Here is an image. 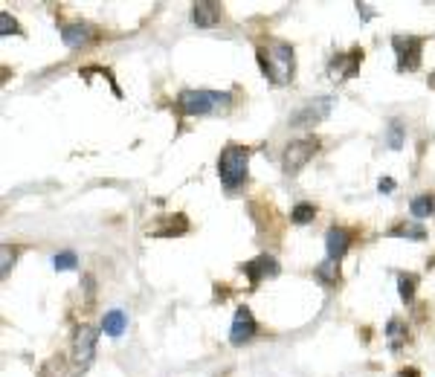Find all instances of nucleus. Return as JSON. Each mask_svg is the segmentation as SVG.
Listing matches in <instances>:
<instances>
[{
	"label": "nucleus",
	"instance_id": "nucleus-1",
	"mask_svg": "<svg viewBox=\"0 0 435 377\" xmlns=\"http://www.w3.org/2000/svg\"><path fill=\"white\" fill-rule=\"evenodd\" d=\"M256 58H259V67H261L264 79L273 87H288L293 81V73H296L293 44H288V41H273V44H267V50L259 47Z\"/></svg>",
	"mask_w": 435,
	"mask_h": 377
},
{
	"label": "nucleus",
	"instance_id": "nucleus-2",
	"mask_svg": "<svg viewBox=\"0 0 435 377\" xmlns=\"http://www.w3.org/2000/svg\"><path fill=\"white\" fill-rule=\"evenodd\" d=\"M232 105V93H221V90H195L186 87L177 96V111L183 116H209L218 111H227Z\"/></svg>",
	"mask_w": 435,
	"mask_h": 377
},
{
	"label": "nucleus",
	"instance_id": "nucleus-3",
	"mask_svg": "<svg viewBox=\"0 0 435 377\" xmlns=\"http://www.w3.org/2000/svg\"><path fill=\"white\" fill-rule=\"evenodd\" d=\"M247 174H250V148L230 142L218 157V177H221L227 192H235L247 183Z\"/></svg>",
	"mask_w": 435,
	"mask_h": 377
},
{
	"label": "nucleus",
	"instance_id": "nucleus-4",
	"mask_svg": "<svg viewBox=\"0 0 435 377\" xmlns=\"http://www.w3.org/2000/svg\"><path fill=\"white\" fill-rule=\"evenodd\" d=\"M320 151V140L317 137H302V140H293L285 145L282 151V169L288 177H296L310 160H314V154Z\"/></svg>",
	"mask_w": 435,
	"mask_h": 377
},
{
	"label": "nucleus",
	"instance_id": "nucleus-5",
	"mask_svg": "<svg viewBox=\"0 0 435 377\" xmlns=\"http://www.w3.org/2000/svg\"><path fill=\"white\" fill-rule=\"evenodd\" d=\"M424 44H426L424 35H392V50H395L400 73H415L421 67Z\"/></svg>",
	"mask_w": 435,
	"mask_h": 377
},
{
	"label": "nucleus",
	"instance_id": "nucleus-6",
	"mask_svg": "<svg viewBox=\"0 0 435 377\" xmlns=\"http://www.w3.org/2000/svg\"><path fill=\"white\" fill-rule=\"evenodd\" d=\"M334 105H337L334 96H317V99H310L302 108H296V113L290 116V125H293V128H314V125H320L322 119H328V113H331Z\"/></svg>",
	"mask_w": 435,
	"mask_h": 377
},
{
	"label": "nucleus",
	"instance_id": "nucleus-7",
	"mask_svg": "<svg viewBox=\"0 0 435 377\" xmlns=\"http://www.w3.org/2000/svg\"><path fill=\"white\" fill-rule=\"evenodd\" d=\"M363 67V50L360 47H351L346 52H337L331 61H328V79L337 81V84H343L349 79H354Z\"/></svg>",
	"mask_w": 435,
	"mask_h": 377
},
{
	"label": "nucleus",
	"instance_id": "nucleus-8",
	"mask_svg": "<svg viewBox=\"0 0 435 377\" xmlns=\"http://www.w3.org/2000/svg\"><path fill=\"white\" fill-rule=\"evenodd\" d=\"M93 360H96V328L79 325L73 337V366L76 371H87Z\"/></svg>",
	"mask_w": 435,
	"mask_h": 377
},
{
	"label": "nucleus",
	"instance_id": "nucleus-9",
	"mask_svg": "<svg viewBox=\"0 0 435 377\" xmlns=\"http://www.w3.org/2000/svg\"><path fill=\"white\" fill-rule=\"evenodd\" d=\"M256 334H259V322H256V317H253V310L241 305V308L235 310V317H232L230 342H232V345H244V342L256 339Z\"/></svg>",
	"mask_w": 435,
	"mask_h": 377
},
{
	"label": "nucleus",
	"instance_id": "nucleus-10",
	"mask_svg": "<svg viewBox=\"0 0 435 377\" xmlns=\"http://www.w3.org/2000/svg\"><path fill=\"white\" fill-rule=\"evenodd\" d=\"M241 273L250 278V288H259L264 278H276V276H278V261H276L273 256L261 253V256H256V259H250V261H244V264H241Z\"/></svg>",
	"mask_w": 435,
	"mask_h": 377
},
{
	"label": "nucleus",
	"instance_id": "nucleus-11",
	"mask_svg": "<svg viewBox=\"0 0 435 377\" xmlns=\"http://www.w3.org/2000/svg\"><path fill=\"white\" fill-rule=\"evenodd\" d=\"M99 33L93 29L90 23L84 21H73V23H61V41H64L70 50H79V47H87L90 41H96Z\"/></svg>",
	"mask_w": 435,
	"mask_h": 377
},
{
	"label": "nucleus",
	"instance_id": "nucleus-12",
	"mask_svg": "<svg viewBox=\"0 0 435 377\" xmlns=\"http://www.w3.org/2000/svg\"><path fill=\"white\" fill-rule=\"evenodd\" d=\"M351 244H354V232L349 227H331L325 232V256L331 261H339V259L349 253Z\"/></svg>",
	"mask_w": 435,
	"mask_h": 377
},
{
	"label": "nucleus",
	"instance_id": "nucleus-13",
	"mask_svg": "<svg viewBox=\"0 0 435 377\" xmlns=\"http://www.w3.org/2000/svg\"><path fill=\"white\" fill-rule=\"evenodd\" d=\"M192 23L203 26V29L218 26V23H221V6L212 4V0H200V4L192 6Z\"/></svg>",
	"mask_w": 435,
	"mask_h": 377
},
{
	"label": "nucleus",
	"instance_id": "nucleus-14",
	"mask_svg": "<svg viewBox=\"0 0 435 377\" xmlns=\"http://www.w3.org/2000/svg\"><path fill=\"white\" fill-rule=\"evenodd\" d=\"M160 224H166V227H154V230H148V235H154V238H174V235H183L186 230H189V218H186V215H169V218H163Z\"/></svg>",
	"mask_w": 435,
	"mask_h": 377
},
{
	"label": "nucleus",
	"instance_id": "nucleus-15",
	"mask_svg": "<svg viewBox=\"0 0 435 377\" xmlns=\"http://www.w3.org/2000/svg\"><path fill=\"white\" fill-rule=\"evenodd\" d=\"M125 328H128V313L125 310H108L105 313V320H102V331L108 334V337H113V339H119L122 334H125Z\"/></svg>",
	"mask_w": 435,
	"mask_h": 377
},
{
	"label": "nucleus",
	"instance_id": "nucleus-16",
	"mask_svg": "<svg viewBox=\"0 0 435 377\" xmlns=\"http://www.w3.org/2000/svg\"><path fill=\"white\" fill-rule=\"evenodd\" d=\"M386 339H389V349L392 351H400L403 345H407V339H409L407 322H403V320H389L386 322Z\"/></svg>",
	"mask_w": 435,
	"mask_h": 377
},
{
	"label": "nucleus",
	"instance_id": "nucleus-17",
	"mask_svg": "<svg viewBox=\"0 0 435 377\" xmlns=\"http://www.w3.org/2000/svg\"><path fill=\"white\" fill-rule=\"evenodd\" d=\"M314 278L320 281L322 288H337V285H339V261L325 259V261L314 270Z\"/></svg>",
	"mask_w": 435,
	"mask_h": 377
},
{
	"label": "nucleus",
	"instance_id": "nucleus-18",
	"mask_svg": "<svg viewBox=\"0 0 435 377\" xmlns=\"http://www.w3.org/2000/svg\"><path fill=\"white\" fill-rule=\"evenodd\" d=\"M415 288H418V276H412V273H400L397 276V293L407 305L415 302Z\"/></svg>",
	"mask_w": 435,
	"mask_h": 377
},
{
	"label": "nucleus",
	"instance_id": "nucleus-19",
	"mask_svg": "<svg viewBox=\"0 0 435 377\" xmlns=\"http://www.w3.org/2000/svg\"><path fill=\"white\" fill-rule=\"evenodd\" d=\"M389 238H412V241H424L426 238V230L424 227H412V224H397L386 232Z\"/></svg>",
	"mask_w": 435,
	"mask_h": 377
},
{
	"label": "nucleus",
	"instance_id": "nucleus-20",
	"mask_svg": "<svg viewBox=\"0 0 435 377\" xmlns=\"http://www.w3.org/2000/svg\"><path fill=\"white\" fill-rule=\"evenodd\" d=\"M403 140H407L403 122H400V119H392V122H389V131H386V145H389L392 151H400V148H403Z\"/></svg>",
	"mask_w": 435,
	"mask_h": 377
},
{
	"label": "nucleus",
	"instance_id": "nucleus-21",
	"mask_svg": "<svg viewBox=\"0 0 435 377\" xmlns=\"http://www.w3.org/2000/svg\"><path fill=\"white\" fill-rule=\"evenodd\" d=\"M314 218H317V206L314 203H296L293 212H290V221L305 227V224H314Z\"/></svg>",
	"mask_w": 435,
	"mask_h": 377
},
{
	"label": "nucleus",
	"instance_id": "nucleus-22",
	"mask_svg": "<svg viewBox=\"0 0 435 377\" xmlns=\"http://www.w3.org/2000/svg\"><path fill=\"white\" fill-rule=\"evenodd\" d=\"M409 212H412L415 218H429V215L435 212V198H432V195H418V198H412Z\"/></svg>",
	"mask_w": 435,
	"mask_h": 377
},
{
	"label": "nucleus",
	"instance_id": "nucleus-23",
	"mask_svg": "<svg viewBox=\"0 0 435 377\" xmlns=\"http://www.w3.org/2000/svg\"><path fill=\"white\" fill-rule=\"evenodd\" d=\"M52 267H55L58 273H67V270H76V267H79V256L73 253V249H64V253H58V256H52Z\"/></svg>",
	"mask_w": 435,
	"mask_h": 377
},
{
	"label": "nucleus",
	"instance_id": "nucleus-24",
	"mask_svg": "<svg viewBox=\"0 0 435 377\" xmlns=\"http://www.w3.org/2000/svg\"><path fill=\"white\" fill-rule=\"evenodd\" d=\"M0 35L9 38V35H23V29L18 26V21L9 12H0Z\"/></svg>",
	"mask_w": 435,
	"mask_h": 377
},
{
	"label": "nucleus",
	"instance_id": "nucleus-25",
	"mask_svg": "<svg viewBox=\"0 0 435 377\" xmlns=\"http://www.w3.org/2000/svg\"><path fill=\"white\" fill-rule=\"evenodd\" d=\"M0 256H4V261H0V273H4V278L9 276V270H12V264H15V247L12 244H4V249H0Z\"/></svg>",
	"mask_w": 435,
	"mask_h": 377
},
{
	"label": "nucleus",
	"instance_id": "nucleus-26",
	"mask_svg": "<svg viewBox=\"0 0 435 377\" xmlns=\"http://www.w3.org/2000/svg\"><path fill=\"white\" fill-rule=\"evenodd\" d=\"M378 188H380V192H392V188H395V180H389V177H383V180L378 183Z\"/></svg>",
	"mask_w": 435,
	"mask_h": 377
}]
</instances>
